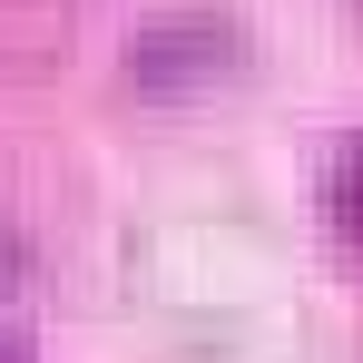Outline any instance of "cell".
I'll use <instances>...</instances> for the list:
<instances>
[{
	"label": "cell",
	"instance_id": "obj_1",
	"mask_svg": "<svg viewBox=\"0 0 363 363\" xmlns=\"http://www.w3.org/2000/svg\"><path fill=\"white\" fill-rule=\"evenodd\" d=\"M334 216H344V226L363 236V138L344 147V157H334Z\"/></svg>",
	"mask_w": 363,
	"mask_h": 363
},
{
	"label": "cell",
	"instance_id": "obj_3",
	"mask_svg": "<svg viewBox=\"0 0 363 363\" xmlns=\"http://www.w3.org/2000/svg\"><path fill=\"white\" fill-rule=\"evenodd\" d=\"M0 363H30V354H20V344H0Z\"/></svg>",
	"mask_w": 363,
	"mask_h": 363
},
{
	"label": "cell",
	"instance_id": "obj_2",
	"mask_svg": "<svg viewBox=\"0 0 363 363\" xmlns=\"http://www.w3.org/2000/svg\"><path fill=\"white\" fill-rule=\"evenodd\" d=\"M10 285H20V245L0 236V295H10Z\"/></svg>",
	"mask_w": 363,
	"mask_h": 363
}]
</instances>
